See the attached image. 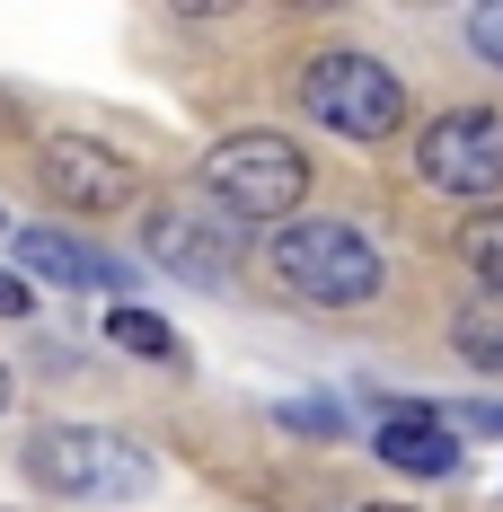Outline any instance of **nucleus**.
<instances>
[{
	"label": "nucleus",
	"instance_id": "nucleus-1",
	"mask_svg": "<svg viewBox=\"0 0 503 512\" xmlns=\"http://www.w3.org/2000/svg\"><path fill=\"white\" fill-rule=\"evenodd\" d=\"M274 274L309 309H371L389 292V256L371 248L353 221H283L274 230Z\"/></svg>",
	"mask_w": 503,
	"mask_h": 512
},
{
	"label": "nucleus",
	"instance_id": "nucleus-2",
	"mask_svg": "<svg viewBox=\"0 0 503 512\" xmlns=\"http://www.w3.org/2000/svg\"><path fill=\"white\" fill-rule=\"evenodd\" d=\"M203 204L221 212V221H283V212H301L309 195V151L301 142H283V133H230V142H212L195 168Z\"/></svg>",
	"mask_w": 503,
	"mask_h": 512
},
{
	"label": "nucleus",
	"instance_id": "nucleus-3",
	"mask_svg": "<svg viewBox=\"0 0 503 512\" xmlns=\"http://www.w3.org/2000/svg\"><path fill=\"white\" fill-rule=\"evenodd\" d=\"M301 106L309 124H327L336 142H389L406 124V80L380 53H309L301 62Z\"/></svg>",
	"mask_w": 503,
	"mask_h": 512
},
{
	"label": "nucleus",
	"instance_id": "nucleus-4",
	"mask_svg": "<svg viewBox=\"0 0 503 512\" xmlns=\"http://www.w3.org/2000/svg\"><path fill=\"white\" fill-rule=\"evenodd\" d=\"M27 477H45L53 495H89V504H124L142 495L159 468L142 442L124 433H98V424H71V433H36L27 442Z\"/></svg>",
	"mask_w": 503,
	"mask_h": 512
},
{
	"label": "nucleus",
	"instance_id": "nucleus-5",
	"mask_svg": "<svg viewBox=\"0 0 503 512\" xmlns=\"http://www.w3.org/2000/svg\"><path fill=\"white\" fill-rule=\"evenodd\" d=\"M415 177L433 195H459V204H486L503 195V106H451L415 133Z\"/></svg>",
	"mask_w": 503,
	"mask_h": 512
},
{
	"label": "nucleus",
	"instance_id": "nucleus-6",
	"mask_svg": "<svg viewBox=\"0 0 503 512\" xmlns=\"http://www.w3.org/2000/svg\"><path fill=\"white\" fill-rule=\"evenodd\" d=\"M142 239H151V256L177 283H195V292H221V283L239 274V256H248V230L221 221V212H203V204H159L151 221H142Z\"/></svg>",
	"mask_w": 503,
	"mask_h": 512
},
{
	"label": "nucleus",
	"instance_id": "nucleus-7",
	"mask_svg": "<svg viewBox=\"0 0 503 512\" xmlns=\"http://www.w3.org/2000/svg\"><path fill=\"white\" fill-rule=\"evenodd\" d=\"M45 186L71 212H124L133 195H142L133 159L115 151V142H89V133H53L45 142Z\"/></svg>",
	"mask_w": 503,
	"mask_h": 512
},
{
	"label": "nucleus",
	"instance_id": "nucleus-8",
	"mask_svg": "<svg viewBox=\"0 0 503 512\" xmlns=\"http://www.w3.org/2000/svg\"><path fill=\"white\" fill-rule=\"evenodd\" d=\"M371 451L398 477H451L459 468V433L442 424V407H389L371 424Z\"/></svg>",
	"mask_w": 503,
	"mask_h": 512
},
{
	"label": "nucleus",
	"instance_id": "nucleus-9",
	"mask_svg": "<svg viewBox=\"0 0 503 512\" xmlns=\"http://www.w3.org/2000/svg\"><path fill=\"white\" fill-rule=\"evenodd\" d=\"M18 265L45 274V283H62V292H124V265L98 256L89 239H62V230H27L18 239Z\"/></svg>",
	"mask_w": 503,
	"mask_h": 512
},
{
	"label": "nucleus",
	"instance_id": "nucleus-10",
	"mask_svg": "<svg viewBox=\"0 0 503 512\" xmlns=\"http://www.w3.org/2000/svg\"><path fill=\"white\" fill-rule=\"evenodd\" d=\"M451 345H459V362L503 371V292H468V301L451 309Z\"/></svg>",
	"mask_w": 503,
	"mask_h": 512
},
{
	"label": "nucleus",
	"instance_id": "nucleus-11",
	"mask_svg": "<svg viewBox=\"0 0 503 512\" xmlns=\"http://www.w3.org/2000/svg\"><path fill=\"white\" fill-rule=\"evenodd\" d=\"M106 336L124 345V354H142V362H186V336L168 327V318H151V309H106Z\"/></svg>",
	"mask_w": 503,
	"mask_h": 512
},
{
	"label": "nucleus",
	"instance_id": "nucleus-12",
	"mask_svg": "<svg viewBox=\"0 0 503 512\" xmlns=\"http://www.w3.org/2000/svg\"><path fill=\"white\" fill-rule=\"evenodd\" d=\"M459 265L477 274V292H503V212L459 221Z\"/></svg>",
	"mask_w": 503,
	"mask_h": 512
},
{
	"label": "nucleus",
	"instance_id": "nucleus-13",
	"mask_svg": "<svg viewBox=\"0 0 503 512\" xmlns=\"http://www.w3.org/2000/svg\"><path fill=\"white\" fill-rule=\"evenodd\" d=\"M468 45H477V53H486V62L503 71V0H486V9H468Z\"/></svg>",
	"mask_w": 503,
	"mask_h": 512
},
{
	"label": "nucleus",
	"instance_id": "nucleus-14",
	"mask_svg": "<svg viewBox=\"0 0 503 512\" xmlns=\"http://www.w3.org/2000/svg\"><path fill=\"white\" fill-rule=\"evenodd\" d=\"M27 309H36V292H27L18 274H0V318H27Z\"/></svg>",
	"mask_w": 503,
	"mask_h": 512
},
{
	"label": "nucleus",
	"instance_id": "nucleus-15",
	"mask_svg": "<svg viewBox=\"0 0 503 512\" xmlns=\"http://www.w3.org/2000/svg\"><path fill=\"white\" fill-rule=\"evenodd\" d=\"M362 512H415V504H362Z\"/></svg>",
	"mask_w": 503,
	"mask_h": 512
},
{
	"label": "nucleus",
	"instance_id": "nucleus-16",
	"mask_svg": "<svg viewBox=\"0 0 503 512\" xmlns=\"http://www.w3.org/2000/svg\"><path fill=\"white\" fill-rule=\"evenodd\" d=\"M0 407H9V371H0Z\"/></svg>",
	"mask_w": 503,
	"mask_h": 512
}]
</instances>
